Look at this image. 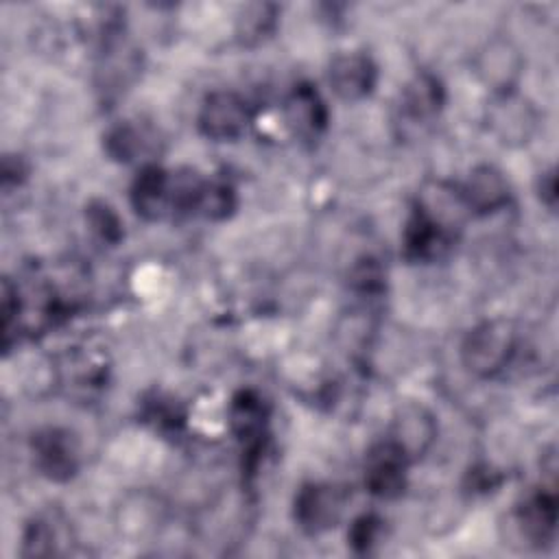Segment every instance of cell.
I'll use <instances>...</instances> for the list:
<instances>
[{
	"instance_id": "obj_1",
	"label": "cell",
	"mask_w": 559,
	"mask_h": 559,
	"mask_svg": "<svg viewBox=\"0 0 559 559\" xmlns=\"http://www.w3.org/2000/svg\"><path fill=\"white\" fill-rule=\"evenodd\" d=\"M518 352V328L513 321L493 317L476 323L461 343V362L480 380L500 376Z\"/></svg>"
},
{
	"instance_id": "obj_2",
	"label": "cell",
	"mask_w": 559,
	"mask_h": 559,
	"mask_svg": "<svg viewBox=\"0 0 559 559\" xmlns=\"http://www.w3.org/2000/svg\"><path fill=\"white\" fill-rule=\"evenodd\" d=\"M485 127L498 144L507 148H522L539 129V111L535 103L518 90L493 94L485 109Z\"/></svg>"
},
{
	"instance_id": "obj_3",
	"label": "cell",
	"mask_w": 559,
	"mask_h": 559,
	"mask_svg": "<svg viewBox=\"0 0 559 559\" xmlns=\"http://www.w3.org/2000/svg\"><path fill=\"white\" fill-rule=\"evenodd\" d=\"M507 524L511 526L509 537L520 550H542L555 542L557 533V491L544 485L542 489L526 496L511 511Z\"/></svg>"
},
{
	"instance_id": "obj_4",
	"label": "cell",
	"mask_w": 559,
	"mask_h": 559,
	"mask_svg": "<svg viewBox=\"0 0 559 559\" xmlns=\"http://www.w3.org/2000/svg\"><path fill=\"white\" fill-rule=\"evenodd\" d=\"M524 52L507 35L487 37L472 55V72L493 94L515 92L524 74Z\"/></svg>"
},
{
	"instance_id": "obj_5",
	"label": "cell",
	"mask_w": 559,
	"mask_h": 559,
	"mask_svg": "<svg viewBox=\"0 0 559 559\" xmlns=\"http://www.w3.org/2000/svg\"><path fill=\"white\" fill-rule=\"evenodd\" d=\"M347 498V489L336 483H306L295 493L293 518L308 535L328 533L341 522Z\"/></svg>"
},
{
	"instance_id": "obj_6",
	"label": "cell",
	"mask_w": 559,
	"mask_h": 559,
	"mask_svg": "<svg viewBox=\"0 0 559 559\" xmlns=\"http://www.w3.org/2000/svg\"><path fill=\"white\" fill-rule=\"evenodd\" d=\"M168 520V507L164 498L151 489L127 491L114 511V526L129 544H142L155 539Z\"/></svg>"
},
{
	"instance_id": "obj_7",
	"label": "cell",
	"mask_w": 559,
	"mask_h": 559,
	"mask_svg": "<svg viewBox=\"0 0 559 559\" xmlns=\"http://www.w3.org/2000/svg\"><path fill=\"white\" fill-rule=\"evenodd\" d=\"M31 454L37 472L52 483H68L81 467V443L68 428L46 426L33 432Z\"/></svg>"
},
{
	"instance_id": "obj_8",
	"label": "cell",
	"mask_w": 559,
	"mask_h": 559,
	"mask_svg": "<svg viewBox=\"0 0 559 559\" xmlns=\"http://www.w3.org/2000/svg\"><path fill=\"white\" fill-rule=\"evenodd\" d=\"M439 435V424L435 413L415 400L397 404L391 415V426L386 439L400 448V452L413 463L424 459Z\"/></svg>"
},
{
	"instance_id": "obj_9",
	"label": "cell",
	"mask_w": 559,
	"mask_h": 559,
	"mask_svg": "<svg viewBox=\"0 0 559 559\" xmlns=\"http://www.w3.org/2000/svg\"><path fill=\"white\" fill-rule=\"evenodd\" d=\"M251 114L247 100L231 90L210 92L199 109V131L214 142H231L249 127Z\"/></svg>"
},
{
	"instance_id": "obj_10",
	"label": "cell",
	"mask_w": 559,
	"mask_h": 559,
	"mask_svg": "<svg viewBox=\"0 0 559 559\" xmlns=\"http://www.w3.org/2000/svg\"><path fill=\"white\" fill-rule=\"evenodd\" d=\"M408 465H411V461L389 439L373 443L365 456L367 491L382 500H393V498L402 496L404 487H406Z\"/></svg>"
},
{
	"instance_id": "obj_11",
	"label": "cell",
	"mask_w": 559,
	"mask_h": 559,
	"mask_svg": "<svg viewBox=\"0 0 559 559\" xmlns=\"http://www.w3.org/2000/svg\"><path fill=\"white\" fill-rule=\"evenodd\" d=\"M378 81L373 59L362 50H347L332 57L328 66V83L332 92L347 103L367 98Z\"/></svg>"
},
{
	"instance_id": "obj_12",
	"label": "cell",
	"mask_w": 559,
	"mask_h": 559,
	"mask_svg": "<svg viewBox=\"0 0 559 559\" xmlns=\"http://www.w3.org/2000/svg\"><path fill=\"white\" fill-rule=\"evenodd\" d=\"M229 428L238 437V441L245 445L247 461L253 467L258 461V454L264 445L266 437V421H269V408L260 393L251 389L238 391L229 402Z\"/></svg>"
},
{
	"instance_id": "obj_13",
	"label": "cell",
	"mask_w": 559,
	"mask_h": 559,
	"mask_svg": "<svg viewBox=\"0 0 559 559\" xmlns=\"http://www.w3.org/2000/svg\"><path fill=\"white\" fill-rule=\"evenodd\" d=\"M284 124L299 140H317L328 127V105L319 90L310 83H297L290 87L282 103Z\"/></svg>"
},
{
	"instance_id": "obj_14",
	"label": "cell",
	"mask_w": 559,
	"mask_h": 559,
	"mask_svg": "<svg viewBox=\"0 0 559 559\" xmlns=\"http://www.w3.org/2000/svg\"><path fill=\"white\" fill-rule=\"evenodd\" d=\"M469 214H496L511 201V186L504 173L491 164H478L469 170L465 183L459 188Z\"/></svg>"
},
{
	"instance_id": "obj_15",
	"label": "cell",
	"mask_w": 559,
	"mask_h": 559,
	"mask_svg": "<svg viewBox=\"0 0 559 559\" xmlns=\"http://www.w3.org/2000/svg\"><path fill=\"white\" fill-rule=\"evenodd\" d=\"M74 542V531L70 520L59 509H48L35 513L22 533V555L24 557H50L66 552V544Z\"/></svg>"
},
{
	"instance_id": "obj_16",
	"label": "cell",
	"mask_w": 559,
	"mask_h": 559,
	"mask_svg": "<svg viewBox=\"0 0 559 559\" xmlns=\"http://www.w3.org/2000/svg\"><path fill=\"white\" fill-rule=\"evenodd\" d=\"M131 205L144 221H159L173 214L170 173L157 164H146L133 179Z\"/></svg>"
},
{
	"instance_id": "obj_17",
	"label": "cell",
	"mask_w": 559,
	"mask_h": 559,
	"mask_svg": "<svg viewBox=\"0 0 559 559\" xmlns=\"http://www.w3.org/2000/svg\"><path fill=\"white\" fill-rule=\"evenodd\" d=\"M454 234L445 231L443 227H439L432 218H428L417 205L411 212L404 234H402V249H404V258L413 260V262H428L439 258Z\"/></svg>"
},
{
	"instance_id": "obj_18",
	"label": "cell",
	"mask_w": 559,
	"mask_h": 559,
	"mask_svg": "<svg viewBox=\"0 0 559 559\" xmlns=\"http://www.w3.org/2000/svg\"><path fill=\"white\" fill-rule=\"evenodd\" d=\"M445 103L443 83L430 72H417L402 92V109L413 120L435 118Z\"/></svg>"
},
{
	"instance_id": "obj_19",
	"label": "cell",
	"mask_w": 559,
	"mask_h": 559,
	"mask_svg": "<svg viewBox=\"0 0 559 559\" xmlns=\"http://www.w3.org/2000/svg\"><path fill=\"white\" fill-rule=\"evenodd\" d=\"M277 26V7L271 2L242 4L236 15V39L240 46H258L273 35Z\"/></svg>"
},
{
	"instance_id": "obj_20",
	"label": "cell",
	"mask_w": 559,
	"mask_h": 559,
	"mask_svg": "<svg viewBox=\"0 0 559 559\" xmlns=\"http://www.w3.org/2000/svg\"><path fill=\"white\" fill-rule=\"evenodd\" d=\"M85 223L90 231L105 245H118L124 236L118 212L103 199H92L85 205Z\"/></svg>"
},
{
	"instance_id": "obj_21",
	"label": "cell",
	"mask_w": 559,
	"mask_h": 559,
	"mask_svg": "<svg viewBox=\"0 0 559 559\" xmlns=\"http://www.w3.org/2000/svg\"><path fill=\"white\" fill-rule=\"evenodd\" d=\"M103 148L114 162L129 164L142 153V133L129 122H118L105 131Z\"/></svg>"
},
{
	"instance_id": "obj_22",
	"label": "cell",
	"mask_w": 559,
	"mask_h": 559,
	"mask_svg": "<svg viewBox=\"0 0 559 559\" xmlns=\"http://www.w3.org/2000/svg\"><path fill=\"white\" fill-rule=\"evenodd\" d=\"M236 210V192L225 181H205L199 194L197 212L207 221H225Z\"/></svg>"
},
{
	"instance_id": "obj_23",
	"label": "cell",
	"mask_w": 559,
	"mask_h": 559,
	"mask_svg": "<svg viewBox=\"0 0 559 559\" xmlns=\"http://www.w3.org/2000/svg\"><path fill=\"white\" fill-rule=\"evenodd\" d=\"M382 533H384V520L376 513H362L352 522L347 539L354 552L369 555L382 539Z\"/></svg>"
},
{
	"instance_id": "obj_24",
	"label": "cell",
	"mask_w": 559,
	"mask_h": 559,
	"mask_svg": "<svg viewBox=\"0 0 559 559\" xmlns=\"http://www.w3.org/2000/svg\"><path fill=\"white\" fill-rule=\"evenodd\" d=\"M349 284L360 295H378L384 290V269L376 258H360L349 269Z\"/></svg>"
},
{
	"instance_id": "obj_25",
	"label": "cell",
	"mask_w": 559,
	"mask_h": 559,
	"mask_svg": "<svg viewBox=\"0 0 559 559\" xmlns=\"http://www.w3.org/2000/svg\"><path fill=\"white\" fill-rule=\"evenodd\" d=\"M537 197L550 212H555V207H557V175H555V168H546V170L539 173V177H537Z\"/></svg>"
},
{
	"instance_id": "obj_26",
	"label": "cell",
	"mask_w": 559,
	"mask_h": 559,
	"mask_svg": "<svg viewBox=\"0 0 559 559\" xmlns=\"http://www.w3.org/2000/svg\"><path fill=\"white\" fill-rule=\"evenodd\" d=\"M498 483H500L498 472H493V469L487 467V465L469 469V483H467V487H469L472 491H491V487H496Z\"/></svg>"
}]
</instances>
